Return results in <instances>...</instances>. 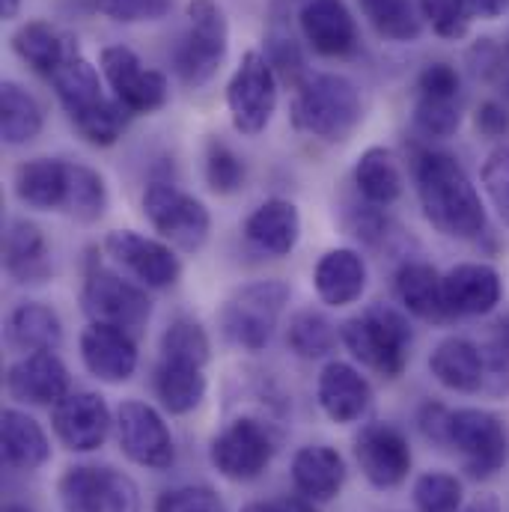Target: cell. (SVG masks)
<instances>
[{"mask_svg": "<svg viewBox=\"0 0 509 512\" xmlns=\"http://www.w3.org/2000/svg\"><path fill=\"white\" fill-rule=\"evenodd\" d=\"M286 343L298 358H307V361L328 358L337 346V328L319 310H298L289 319Z\"/></svg>", "mask_w": 509, "mask_h": 512, "instance_id": "cell-38", "label": "cell"}, {"mask_svg": "<svg viewBox=\"0 0 509 512\" xmlns=\"http://www.w3.org/2000/svg\"><path fill=\"white\" fill-rule=\"evenodd\" d=\"M117 441L126 453L128 462L149 468V471H167L176 462V444L164 423V417L137 399H128L117 408Z\"/></svg>", "mask_w": 509, "mask_h": 512, "instance_id": "cell-13", "label": "cell"}, {"mask_svg": "<svg viewBox=\"0 0 509 512\" xmlns=\"http://www.w3.org/2000/svg\"><path fill=\"white\" fill-rule=\"evenodd\" d=\"M465 120L462 96H423L414 93V128L423 137L447 140L453 137Z\"/></svg>", "mask_w": 509, "mask_h": 512, "instance_id": "cell-41", "label": "cell"}, {"mask_svg": "<svg viewBox=\"0 0 509 512\" xmlns=\"http://www.w3.org/2000/svg\"><path fill=\"white\" fill-rule=\"evenodd\" d=\"M140 206H143L146 221L158 233V239L167 242L170 248L197 254L209 242L212 215L194 194H188L170 182H152V185H146Z\"/></svg>", "mask_w": 509, "mask_h": 512, "instance_id": "cell-6", "label": "cell"}, {"mask_svg": "<svg viewBox=\"0 0 509 512\" xmlns=\"http://www.w3.org/2000/svg\"><path fill=\"white\" fill-rule=\"evenodd\" d=\"M504 280L486 262H459L444 274V301L450 316H486L501 304Z\"/></svg>", "mask_w": 509, "mask_h": 512, "instance_id": "cell-20", "label": "cell"}, {"mask_svg": "<svg viewBox=\"0 0 509 512\" xmlns=\"http://www.w3.org/2000/svg\"><path fill=\"white\" fill-rule=\"evenodd\" d=\"M414 93L423 96H462V78L450 63H429L414 84Z\"/></svg>", "mask_w": 509, "mask_h": 512, "instance_id": "cell-51", "label": "cell"}, {"mask_svg": "<svg viewBox=\"0 0 509 512\" xmlns=\"http://www.w3.org/2000/svg\"><path fill=\"white\" fill-rule=\"evenodd\" d=\"M75 48V39L60 33L48 21H27L12 33V51L42 78L51 81V75L63 66L69 51Z\"/></svg>", "mask_w": 509, "mask_h": 512, "instance_id": "cell-32", "label": "cell"}, {"mask_svg": "<svg viewBox=\"0 0 509 512\" xmlns=\"http://www.w3.org/2000/svg\"><path fill=\"white\" fill-rule=\"evenodd\" d=\"M274 438L268 426L256 417H236L209 444V459L215 471L233 483H251L271 465Z\"/></svg>", "mask_w": 509, "mask_h": 512, "instance_id": "cell-11", "label": "cell"}, {"mask_svg": "<svg viewBox=\"0 0 509 512\" xmlns=\"http://www.w3.org/2000/svg\"><path fill=\"white\" fill-rule=\"evenodd\" d=\"M420 18H426V24L432 27L435 36L459 42L468 36L471 30V6L468 0H417Z\"/></svg>", "mask_w": 509, "mask_h": 512, "instance_id": "cell-46", "label": "cell"}, {"mask_svg": "<svg viewBox=\"0 0 509 512\" xmlns=\"http://www.w3.org/2000/svg\"><path fill=\"white\" fill-rule=\"evenodd\" d=\"M265 57L271 63V69L277 72V78L283 84H292L298 87L310 72H307V60H304V51H301V42L295 39V33L286 27L283 18H274L271 15V24H268V33H265Z\"/></svg>", "mask_w": 509, "mask_h": 512, "instance_id": "cell-39", "label": "cell"}, {"mask_svg": "<svg viewBox=\"0 0 509 512\" xmlns=\"http://www.w3.org/2000/svg\"><path fill=\"white\" fill-rule=\"evenodd\" d=\"M63 512H140L137 483L111 465H72L57 483Z\"/></svg>", "mask_w": 509, "mask_h": 512, "instance_id": "cell-9", "label": "cell"}, {"mask_svg": "<svg viewBox=\"0 0 509 512\" xmlns=\"http://www.w3.org/2000/svg\"><path fill=\"white\" fill-rule=\"evenodd\" d=\"M429 373L453 393H480L486 387V358L471 340L450 337L429 355Z\"/></svg>", "mask_w": 509, "mask_h": 512, "instance_id": "cell-26", "label": "cell"}, {"mask_svg": "<svg viewBox=\"0 0 509 512\" xmlns=\"http://www.w3.org/2000/svg\"><path fill=\"white\" fill-rule=\"evenodd\" d=\"M370 27L390 42H414L423 33L414 0H358Z\"/></svg>", "mask_w": 509, "mask_h": 512, "instance_id": "cell-37", "label": "cell"}, {"mask_svg": "<svg viewBox=\"0 0 509 512\" xmlns=\"http://www.w3.org/2000/svg\"><path fill=\"white\" fill-rule=\"evenodd\" d=\"M346 462L328 444L301 447L292 459V486L301 498L313 504H328L343 492Z\"/></svg>", "mask_w": 509, "mask_h": 512, "instance_id": "cell-22", "label": "cell"}, {"mask_svg": "<svg viewBox=\"0 0 509 512\" xmlns=\"http://www.w3.org/2000/svg\"><path fill=\"white\" fill-rule=\"evenodd\" d=\"M128 117H131V114H128L117 99H105L102 105H96V108L87 111L84 117L72 120V126H75V131H78L90 146L105 149V146H114V143L123 137Z\"/></svg>", "mask_w": 509, "mask_h": 512, "instance_id": "cell-42", "label": "cell"}, {"mask_svg": "<svg viewBox=\"0 0 509 512\" xmlns=\"http://www.w3.org/2000/svg\"><path fill=\"white\" fill-rule=\"evenodd\" d=\"M462 512H501V501L495 495H477Z\"/></svg>", "mask_w": 509, "mask_h": 512, "instance_id": "cell-55", "label": "cell"}, {"mask_svg": "<svg viewBox=\"0 0 509 512\" xmlns=\"http://www.w3.org/2000/svg\"><path fill=\"white\" fill-rule=\"evenodd\" d=\"M230 51V21L218 0H191L185 9V33L173 51V69L191 90L206 87L224 66Z\"/></svg>", "mask_w": 509, "mask_h": 512, "instance_id": "cell-3", "label": "cell"}, {"mask_svg": "<svg viewBox=\"0 0 509 512\" xmlns=\"http://www.w3.org/2000/svg\"><path fill=\"white\" fill-rule=\"evenodd\" d=\"M411 170L420 209L438 233L462 242H474L486 233L489 221L480 191L450 152L420 149L411 161Z\"/></svg>", "mask_w": 509, "mask_h": 512, "instance_id": "cell-1", "label": "cell"}, {"mask_svg": "<svg viewBox=\"0 0 509 512\" xmlns=\"http://www.w3.org/2000/svg\"><path fill=\"white\" fill-rule=\"evenodd\" d=\"M6 337L12 349L33 355V352H57L63 343V322L57 310L39 301L18 304L6 319Z\"/></svg>", "mask_w": 509, "mask_h": 512, "instance_id": "cell-31", "label": "cell"}, {"mask_svg": "<svg viewBox=\"0 0 509 512\" xmlns=\"http://www.w3.org/2000/svg\"><path fill=\"white\" fill-rule=\"evenodd\" d=\"M304 3H310V0H274L271 15L274 18H289V9H301Z\"/></svg>", "mask_w": 509, "mask_h": 512, "instance_id": "cell-57", "label": "cell"}, {"mask_svg": "<svg viewBox=\"0 0 509 512\" xmlns=\"http://www.w3.org/2000/svg\"><path fill=\"white\" fill-rule=\"evenodd\" d=\"M93 9L117 24H143V21H161L173 0H93Z\"/></svg>", "mask_w": 509, "mask_h": 512, "instance_id": "cell-48", "label": "cell"}, {"mask_svg": "<svg viewBox=\"0 0 509 512\" xmlns=\"http://www.w3.org/2000/svg\"><path fill=\"white\" fill-rule=\"evenodd\" d=\"M474 126L486 140H504V137H509V108L498 99L483 102L474 111Z\"/></svg>", "mask_w": 509, "mask_h": 512, "instance_id": "cell-52", "label": "cell"}, {"mask_svg": "<svg viewBox=\"0 0 509 512\" xmlns=\"http://www.w3.org/2000/svg\"><path fill=\"white\" fill-rule=\"evenodd\" d=\"M105 254L146 289H167L182 277V262L167 242L134 230H111L105 236Z\"/></svg>", "mask_w": 509, "mask_h": 512, "instance_id": "cell-14", "label": "cell"}, {"mask_svg": "<svg viewBox=\"0 0 509 512\" xmlns=\"http://www.w3.org/2000/svg\"><path fill=\"white\" fill-rule=\"evenodd\" d=\"M3 268L21 286H36L51 277V251L45 233L33 221H9L3 236Z\"/></svg>", "mask_w": 509, "mask_h": 512, "instance_id": "cell-23", "label": "cell"}, {"mask_svg": "<svg viewBox=\"0 0 509 512\" xmlns=\"http://www.w3.org/2000/svg\"><path fill=\"white\" fill-rule=\"evenodd\" d=\"M304 42L319 57H346L358 45V24L343 0H310L298 9Z\"/></svg>", "mask_w": 509, "mask_h": 512, "instance_id": "cell-19", "label": "cell"}, {"mask_svg": "<svg viewBox=\"0 0 509 512\" xmlns=\"http://www.w3.org/2000/svg\"><path fill=\"white\" fill-rule=\"evenodd\" d=\"M245 179H248L245 161L224 140L212 137L206 146V182H209V188L221 197H230V194L242 191Z\"/></svg>", "mask_w": 509, "mask_h": 512, "instance_id": "cell-43", "label": "cell"}, {"mask_svg": "<svg viewBox=\"0 0 509 512\" xmlns=\"http://www.w3.org/2000/svg\"><path fill=\"white\" fill-rule=\"evenodd\" d=\"M155 512H227V504L209 486H179L155 501Z\"/></svg>", "mask_w": 509, "mask_h": 512, "instance_id": "cell-49", "label": "cell"}, {"mask_svg": "<svg viewBox=\"0 0 509 512\" xmlns=\"http://www.w3.org/2000/svg\"><path fill=\"white\" fill-rule=\"evenodd\" d=\"M316 399H319V408L325 411L328 420H334L340 426H349V423L361 420L370 411V405H373V387H370V382L352 364L331 361L319 373Z\"/></svg>", "mask_w": 509, "mask_h": 512, "instance_id": "cell-21", "label": "cell"}, {"mask_svg": "<svg viewBox=\"0 0 509 512\" xmlns=\"http://www.w3.org/2000/svg\"><path fill=\"white\" fill-rule=\"evenodd\" d=\"M51 87H54L63 111L69 114V120L84 117L87 111H93L96 105H102L108 99L102 78H99V69L81 54L78 45L69 51L63 66L51 75Z\"/></svg>", "mask_w": 509, "mask_h": 512, "instance_id": "cell-29", "label": "cell"}, {"mask_svg": "<svg viewBox=\"0 0 509 512\" xmlns=\"http://www.w3.org/2000/svg\"><path fill=\"white\" fill-rule=\"evenodd\" d=\"M45 117L39 102L15 81H3L0 87V131L6 146H24L42 134Z\"/></svg>", "mask_w": 509, "mask_h": 512, "instance_id": "cell-35", "label": "cell"}, {"mask_svg": "<svg viewBox=\"0 0 509 512\" xmlns=\"http://www.w3.org/2000/svg\"><path fill=\"white\" fill-rule=\"evenodd\" d=\"M51 426L66 450L93 453L108 441L114 417L105 396L93 390H72L51 408Z\"/></svg>", "mask_w": 509, "mask_h": 512, "instance_id": "cell-15", "label": "cell"}, {"mask_svg": "<svg viewBox=\"0 0 509 512\" xmlns=\"http://www.w3.org/2000/svg\"><path fill=\"white\" fill-rule=\"evenodd\" d=\"M364 120V99L355 81L334 72L307 75L295 87L292 123L322 143H343Z\"/></svg>", "mask_w": 509, "mask_h": 512, "instance_id": "cell-2", "label": "cell"}, {"mask_svg": "<svg viewBox=\"0 0 509 512\" xmlns=\"http://www.w3.org/2000/svg\"><path fill=\"white\" fill-rule=\"evenodd\" d=\"M286 304H289V286L283 280L248 283L224 304L221 331L233 346L245 352H262L271 343Z\"/></svg>", "mask_w": 509, "mask_h": 512, "instance_id": "cell-5", "label": "cell"}, {"mask_svg": "<svg viewBox=\"0 0 509 512\" xmlns=\"http://www.w3.org/2000/svg\"><path fill=\"white\" fill-rule=\"evenodd\" d=\"M355 188L370 206H393L402 197V170L396 155L384 146H370L355 164Z\"/></svg>", "mask_w": 509, "mask_h": 512, "instance_id": "cell-34", "label": "cell"}, {"mask_svg": "<svg viewBox=\"0 0 509 512\" xmlns=\"http://www.w3.org/2000/svg\"><path fill=\"white\" fill-rule=\"evenodd\" d=\"M102 75L114 90V99L128 114H155L170 99V84L158 69H146L126 45H108L102 51Z\"/></svg>", "mask_w": 509, "mask_h": 512, "instance_id": "cell-12", "label": "cell"}, {"mask_svg": "<svg viewBox=\"0 0 509 512\" xmlns=\"http://www.w3.org/2000/svg\"><path fill=\"white\" fill-rule=\"evenodd\" d=\"M447 426H450V408H444L441 402H426L420 408V429L432 444L447 447Z\"/></svg>", "mask_w": 509, "mask_h": 512, "instance_id": "cell-53", "label": "cell"}, {"mask_svg": "<svg viewBox=\"0 0 509 512\" xmlns=\"http://www.w3.org/2000/svg\"><path fill=\"white\" fill-rule=\"evenodd\" d=\"M3 462L15 471H39L51 459V441L45 429L18 408H6L0 417Z\"/></svg>", "mask_w": 509, "mask_h": 512, "instance_id": "cell-30", "label": "cell"}, {"mask_svg": "<svg viewBox=\"0 0 509 512\" xmlns=\"http://www.w3.org/2000/svg\"><path fill=\"white\" fill-rule=\"evenodd\" d=\"M483 188H486L492 206L498 209L501 221L509 227V140L486 158V164H483Z\"/></svg>", "mask_w": 509, "mask_h": 512, "instance_id": "cell-50", "label": "cell"}, {"mask_svg": "<svg viewBox=\"0 0 509 512\" xmlns=\"http://www.w3.org/2000/svg\"><path fill=\"white\" fill-rule=\"evenodd\" d=\"M105 209H108L105 176L87 164L69 161V188H66L63 212L69 218H75L78 224H93L105 215Z\"/></svg>", "mask_w": 509, "mask_h": 512, "instance_id": "cell-36", "label": "cell"}, {"mask_svg": "<svg viewBox=\"0 0 509 512\" xmlns=\"http://www.w3.org/2000/svg\"><path fill=\"white\" fill-rule=\"evenodd\" d=\"M242 512H292L289 501H254Z\"/></svg>", "mask_w": 509, "mask_h": 512, "instance_id": "cell-56", "label": "cell"}, {"mask_svg": "<svg viewBox=\"0 0 509 512\" xmlns=\"http://www.w3.org/2000/svg\"><path fill=\"white\" fill-rule=\"evenodd\" d=\"M206 367L188 364V361H167L161 358L155 367V393L164 405V411L182 417L191 414L203 396H206Z\"/></svg>", "mask_w": 509, "mask_h": 512, "instance_id": "cell-33", "label": "cell"}, {"mask_svg": "<svg viewBox=\"0 0 509 512\" xmlns=\"http://www.w3.org/2000/svg\"><path fill=\"white\" fill-rule=\"evenodd\" d=\"M3 512H33V510H30V507H24V504H6Z\"/></svg>", "mask_w": 509, "mask_h": 512, "instance_id": "cell-59", "label": "cell"}, {"mask_svg": "<svg viewBox=\"0 0 509 512\" xmlns=\"http://www.w3.org/2000/svg\"><path fill=\"white\" fill-rule=\"evenodd\" d=\"M355 462L370 486L396 489L411 471L408 438L390 423H367L355 438Z\"/></svg>", "mask_w": 509, "mask_h": 512, "instance_id": "cell-16", "label": "cell"}, {"mask_svg": "<svg viewBox=\"0 0 509 512\" xmlns=\"http://www.w3.org/2000/svg\"><path fill=\"white\" fill-rule=\"evenodd\" d=\"M81 361L105 384H123L137 370V340L126 328L105 325V322H90L81 331Z\"/></svg>", "mask_w": 509, "mask_h": 512, "instance_id": "cell-17", "label": "cell"}, {"mask_svg": "<svg viewBox=\"0 0 509 512\" xmlns=\"http://www.w3.org/2000/svg\"><path fill=\"white\" fill-rule=\"evenodd\" d=\"M277 90H280V78L271 69L268 57L259 51H248L227 84V111L233 128L245 137L262 134L274 120Z\"/></svg>", "mask_w": 509, "mask_h": 512, "instance_id": "cell-10", "label": "cell"}, {"mask_svg": "<svg viewBox=\"0 0 509 512\" xmlns=\"http://www.w3.org/2000/svg\"><path fill=\"white\" fill-rule=\"evenodd\" d=\"M468 69L474 72V78L495 87L509 102V36L504 42L498 39L474 42V48L468 51Z\"/></svg>", "mask_w": 509, "mask_h": 512, "instance_id": "cell-44", "label": "cell"}, {"mask_svg": "<svg viewBox=\"0 0 509 512\" xmlns=\"http://www.w3.org/2000/svg\"><path fill=\"white\" fill-rule=\"evenodd\" d=\"M486 358V393L507 396L509 393V313L495 322L489 346L483 349Z\"/></svg>", "mask_w": 509, "mask_h": 512, "instance_id": "cell-47", "label": "cell"}, {"mask_svg": "<svg viewBox=\"0 0 509 512\" xmlns=\"http://www.w3.org/2000/svg\"><path fill=\"white\" fill-rule=\"evenodd\" d=\"M474 18H483V21H495L507 12L509 0H468Z\"/></svg>", "mask_w": 509, "mask_h": 512, "instance_id": "cell-54", "label": "cell"}, {"mask_svg": "<svg viewBox=\"0 0 509 512\" xmlns=\"http://www.w3.org/2000/svg\"><path fill=\"white\" fill-rule=\"evenodd\" d=\"M245 239L265 256H289L301 239V215L289 200H265L245 221Z\"/></svg>", "mask_w": 509, "mask_h": 512, "instance_id": "cell-25", "label": "cell"}, {"mask_svg": "<svg viewBox=\"0 0 509 512\" xmlns=\"http://www.w3.org/2000/svg\"><path fill=\"white\" fill-rule=\"evenodd\" d=\"M447 447H453L462 456V468L471 480H489L507 465V426L498 414L486 408L450 411Z\"/></svg>", "mask_w": 509, "mask_h": 512, "instance_id": "cell-8", "label": "cell"}, {"mask_svg": "<svg viewBox=\"0 0 509 512\" xmlns=\"http://www.w3.org/2000/svg\"><path fill=\"white\" fill-rule=\"evenodd\" d=\"M161 358L206 367L212 358V343L206 328L191 316H176L161 334Z\"/></svg>", "mask_w": 509, "mask_h": 512, "instance_id": "cell-40", "label": "cell"}, {"mask_svg": "<svg viewBox=\"0 0 509 512\" xmlns=\"http://www.w3.org/2000/svg\"><path fill=\"white\" fill-rule=\"evenodd\" d=\"M81 307L90 316V322H105L126 328L134 337L146 328L152 316V301L146 295V286L137 280H126L114 268L102 262H90L81 286Z\"/></svg>", "mask_w": 509, "mask_h": 512, "instance_id": "cell-7", "label": "cell"}, {"mask_svg": "<svg viewBox=\"0 0 509 512\" xmlns=\"http://www.w3.org/2000/svg\"><path fill=\"white\" fill-rule=\"evenodd\" d=\"M313 286L322 304L349 307L367 289V262L352 248H334L313 268Z\"/></svg>", "mask_w": 509, "mask_h": 512, "instance_id": "cell-24", "label": "cell"}, {"mask_svg": "<svg viewBox=\"0 0 509 512\" xmlns=\"http://www.w3.org/2000/svg\"><path fill=\"white\" fill-rule=\"evenodd\" d=\"M6 393L15 402L54 408L63 396H69V370L54 352H33L18 358L6 370Z\"/></svg>", "mask_w": 509, "mask_h": 512, "instance_id": "cell-18", "label": "cell"}, {"mask_svg": "<svg viewBox=\"0 0 509 512\" xmlns=\"http://www.w3.org/2000/svg\"><path fill=\"white\" fill-rule=\"evenodd\" d=\"M340 340L355 361H361L367 370L379 373L384 379L402 376L411 358L408 319L387 304H373L361 316L343 322Z\"/></svg>", "mask_w": 509, "mask_h": 512, "instance_id": "cell-4", "label": "cell"}, {"mask_svg": "<svg viewBox=\"0 0 509 512\" xmlns=\"http://www.w3.org/2000/svg\"><path fill=\"white\" fill-rule=\"evenodd\" d=\"M15 197L39 212H63L69 188V161L60 158H30L15 170Z\"/></svg>", "mask_w": 509, "mask_h": 512, "instance_id": "cell-28", "label": "cell"}, {"mask_svg": "<svg viewBox=\"0 0 509 512\" xmlns=\"http://www.w3.org/2000/svg\"><path fill=\"white\" fill-rule=\"evenodd\" d=\"M21 3H24V0H0V15H3V21H12V18L21 12Z\"/></svg>", "mask_w": 509, "mask_h": 512, "instance_id": "cell-58", "label": "cell"}, {"mask_svg": "<svg viewBox=\"0 0 509 512\" xmlns=\"http://www.w3.org/2000/svg\"><path fill=\"white\" fill-rule=\"evenodd\" d=\"M396 298L423 322L441 325L453 319L444 301V274H438L429 262H405L396 271Z\"/></svg>", "mask_w": 509, "mask_h": 512, "instance_id": "cell-27", "label": "cell"}, {"mask_svg": "<svg viewBox=\"0 0 509 512\" xmlns=\"http://www.w3.org/2000/svg\"><path fill=\"white\" fill-rule=\"evenodd\" d=\"M417 512H462V483L447 471H429L414 483Z\"/></svg>", "mask_w": 509, "mask_h": 512, "instance_id": "cell-45", "label": "cell"}]
</instances>
